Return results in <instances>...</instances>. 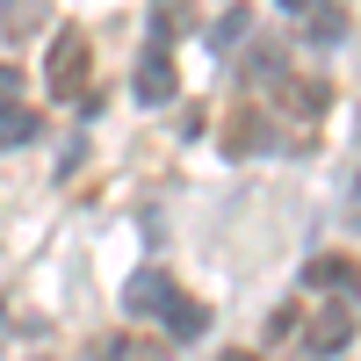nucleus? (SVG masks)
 <instances>
[{
	"label": "nucleus",
	"mask_w": 361,
	"mask_h": 361,
	"mask_svg": "<svg viewBox=\"0 0 361 361\" xmlns=\"http://www.w3.org/2000/svg\"><path fill=\"white\" fill-rule=\"evenodd\" d=\"M44 80H51V94H58V102L87 94V29H58V44H51V66H44Z\"/></svg>",
	"instance_id": "nucleus-1"
},
{
	"label": "nucleus",
	"mask_w": 361,
	"mask_h": 361,
	"mask_svg": "<svg viewBox=\"0 0 361 361\" xmlns=\"http://www.w3.org/2000/svg\"><path fill=\"white\" fill-rule=\"evenodd\" d=\"M354 340V296H325V311L311 325V340H304V361H325V354H340Z\"/></svg>",
	"instance_id": "nucleus-2"
},
{
	"label": "nucleus",
	"mask_w": 361,
	"mask_h": 361,
	"mask_svg": "<svg viewBox=\"0 0 361 361\" xmlns=\"http://www.w3.org/2000/svg\"><path fill=\"white\" fill-rule=\"evenodd\" d=\"M130 87H137V102H145V109L173 102V58H166V44H145V58H137Z\"/></svg>",
	"instance_id": "nucleus-3"
},
{
	"label": "nucleus",
	"mask_w": 361,
	"mask_h": 361,
	"mask_svg": "<svg viewBox=\"0 0 361 361\" xmlns=\"http://www.w3.org/2000/svg\"><path fill=\"white\" fill-rule=\"evenodd\" d=\"M166 296H173V275H159V267H137V275L123 282V311H130V318H159Z\"/></svg>",
	"instance_id": "nucleus-4"
},
{
	"label": "nucleus",
	"mask_w": 361,
	"mask_h": 361,
	"mask_svg": "<svg viewBox=\"0 0 361 361\" xmlns=\"http://www.w3.org/2000/svg\"><path fill=\"white\" fill-rule=\"evenodd\" d=\"M159 318H166V340H202L209 333V311L195 304V296H180V289L159 304Z\"/></svg>",
	"instance_id": "nucleus-5"
},
{
	"label": "nucleus",
	"mask_w": 361,
	"mask_h": 361,
	"mask_svg": "<svg viewBox=\"0 0 361 361\" xmlns=\"http://www.w3.org/2000/svg\"><path fill=\"white\" fill-rule=\"evenodd\" d=\"M304 282H311V289H340V296H354V289H361L354 260H340V253H318V260L304 267Z\"/></svg>",
	"instance_id": "nucleus-6"
},
{
	"label": "nucleus",
	"mask_w": 361,
	"mask_h": 361,
	"mask_svg": "<svg viewBox=\"0 0 361 361\" xmlns=\"http://www.w3.org/2000/svg\"><path fill=\"white\" fill-rule=\"evenodd\" d=\"M37 123H44L37 109H22V102H8V109H0V145H29V137H37Z\"/></svg>",
	"instance_id": "nucleus-7"
},
{
	"label": "nucleus",
	"mask_w": 361,
	"mask_h": 361,
	"mask_svg": "<svg viewBox=\"0 0 361 361\" xmlns=\"http://www.w3.org/2000/svg\"><path fill=\"white\" fill-rule=\"evenodd\" d=\"M304 22H311V44H340V29H347V22H340V8H333V0H325V8H311Z\"/></svg>",
	"instance_id": "nucleus-8"
},
{
	"label": "nucleus",
	"mask_w": 361,
	"mask_h": 361,
	"mask_svg": "<svg viewBox=\"0 0 361 361\" xmlns=\"http://www.w3.org/2000/svg\"><path fill=\"white\" fill-rule=\"evenodd\" d=\"M267 130H260V116H238V130H231V152H260Z\"/></svg>",
	"instance_id": "nucleus-9"
},
{
	"label": "nucleus",
	"mask_w": 361,
	"mask_h": 361,
	"mask_svg": "<svg viewBox=\"0 0 361 361\" xmlns=\"http://www.w3.org/2000/svg\"><path fill=\"white\" fill-rule=\"evenodd\" d=\"M238 37H246V8H231L217 29H209V44H217V51H224V44H238Z\"/></svg>",
	"instance_id": "nucleus-10"
},
{
	"label": "nucleus",
	"mask_w": 361,
	"mask_h": 361,
	"mask_svg": "<svg viewBox=\"0 0 361 361\" xmlns=\"http://www.w3.org/2000/svg\"><path fill=\"white\" fill-rule=\"evenodd\" d=\"M8 29H37V0H8Z\"/></svg>",
	"instance_id": "nucleus-11"
},
{
	"label": "nucleus",
	"mask_w": 361,
	"mask_h": 361,
	"mask_svg": "<svg viewBox=\"0 0 361 361\" xmlns=\"http://www.w3.org/2000/svg\"><path fill=\"white\" fill-rule=\"evenodd\" d=\"M15 94H22V73H15V66H0V109H8Z\"/></svg>",
	"instance_id": "nucleus-12"
},
{
	"label": "nucleus",
	"mask_w": 361,
	"mask_h": 361,
	"mask_svg": "<svg viewBox=\"0 0 361 361\" xmlns=\"http://www.w3.org/2000/svg\"><path fill=\"white\" fill-rule=\"evenodd\" d=\"M123 354H130V347H123V340H109V347H102V354H94V361H123Z\"/></svg>",
	"instance_id": "nucleus-13"
},
{
	"label": "nucleus",
	"mask_w": 361,
	"mask_h": 361,
	"mask_svg": "<svg viewBox=\"0 0 361 361\" xmlns=\"http://www.w3.org/2000/svg\"><path fill=\"white\" fill-rule=\"evenodd\" d=\"M282 8H289V15H311V8H325V0H282Z\"/></svg>",
	"instance_id": "nucleus-14"
},
{
	"label": "nucleus",
	"mask_w": 361,
	"mask_h": 361,
	"mask_svg": "<svg viewBox=\"0 0 361 361\" xmlns=\"http://www.w3.org/2000/svg\"><path fill=\"white\" fill-rule=\"evenodd\" d=\"M224 361H253V354H224Z\"/></svg>",
	"instance_id": "nucleus-15"
}]
</instances>
